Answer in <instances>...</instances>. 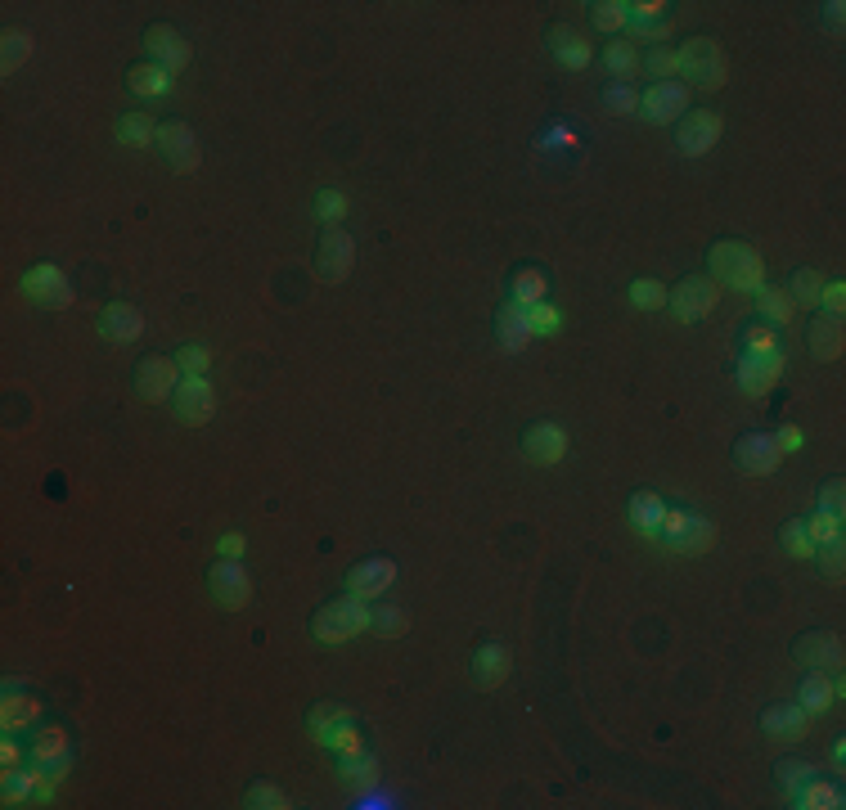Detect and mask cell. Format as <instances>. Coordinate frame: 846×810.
<instances>
[{
  "mask_svg": "<svg viewBox=\"0 0 846 810\" xmlns=\"http://www.w3.org/2000/svg\"><path fill=\"white\" fill-rule=\"evenodd\" d=\"M707 261H711V279H720V284L734 288V293H756V288H765V261L756 257L752 243L720 239V243H711Z\"/></svg>",
  "mask_w": 846,
  "mask_h": 810,
  "instance_id": "6da1fadb",
  "label": "cell"
},
{
  "mask_svg": "<svg viewBox=\"0 0 846 810\" xmlns=\"http://www.w3.org/2000/svg\"><path fill=\"white\" fill-rule=\"evenodd\" d=\"M369 617H374V612L365 608V599L347 590L342 599H329L320 612H315L311 635L320 639V644H347V639H356L360 630H369Z\"/></svg>",
  "mask_w": 846,
  "mask_h": 810,
  "instance_id": "7a4b0ae2",
  "label": "cell"
},
{
  "mask_svg": "<svg viewBox=\"0 0 846 810\" xmlns=\"http://www.w3.org/2000/svg\"><path fill=\"white\" fill-rule=\"evenodd\" d=\"M675 68H680V77L689 81V86L698 90H716L725 86V50H720L716 36H689V41L675 50Z\"/></svg>",
  "mask_w": 846,
  "mask_h": 810,
  "instance_id": "3957f363",
  "label": "cell"
},
{
  "mask_svg": "<svg viewBox=\"0 0 846 810\" xmlns=\"http://www.w3.org/2000/svg\"><path fill=\"white\" fill-rule=\"evenodd\" d=\"M351 266H356V243H351V234L342 230V225H324L320 243H315V275H320L324 284H342V279L351 275Z\"/></svg>",
  "mask_w": 846,
  "mask_h": 810,
  "instance_id": "277c9868",
  "label": "cell"
},
{
  "mask_svg": "<svg viewBox=\"0 0 846 810\" xmlns=\"http://www.w3.org/2000/svg\"><path fill=\"white\" fill-rule=\"evenodd\" d=\"M180 378H185V374H180L176 356H144L140 365L131 369V387H135V396H140V401H149V405L171 401V392H176Z\"/></svg>",
  "mask_w": 846,
  "mask_h": 810,
  "instance_id": "5b68a950",
  "label": "cell"
},
{
  "mask_svg": "<svg viewBox=\"0 0 846 810\" xmlns=\"http://www.w3.org/2000/svg\"><path fill=\"white\" fill-rule=\"evenodd\" d=\"M666 302H671L675 320L693 324V320H702V315H711V306L720 302V288L711 275H684L680 284H675V293H666Z\"/></svg>",
  "mask_w": 846,
  "mask_h": 810,
  "instance_id": "8992f818",
  "label": "cell"
},
{
  "mask_svg": "<svg viewBox=\"0 0 846 810\" xmlns=\"http://www.w3.org/2000/svg\"><path fill=\"white\" fill-rule=\"evenodd\" d=\"M720 131H725V117H720L716 108H693V113H684L680 126H675V144H680V153L698 158V153L716 149Z\"/></svg>",
  "mask_w": 846,
  "mask_h": 810,
  "instance_id": "52a82bcc",
  "label": "cell"
},
{
  "mask_svg": "<svg viewBox=\"0 0 846 810\" xmlns=\"http://www.w3.org/2000/svg\"><path fill=\"white\" fill-rule=\"evenodd\" d=\"M171 410H176V419L180 423H207L216 414V392H212V383H207L203 374H185L176 383V392H171Z\"/></svg>",
  "mask_w": 846,
  "mask_h": 810,
  "instance_id": "ba28073f",
  "label": "cell"
},
{
  "mask_svg": "<svg viewBox=\"0 0 846 810\" xmlns=\"http://www.w3.org/2000/svg\"><path fill=\"white\" fill-rule=\"evenodd\" d=\"M684 108H689V86L684 81H653V86L639 95V113H644V122L653 126H666L675 122V117H684Z\"/></svg>",
  "mask_w": 846,
  "mask_h": 810,
  "instance_id": "9c48e42d",
  "label": "cell"
},
{
  "mask_svg": "<svg viewBox=\"0 0 846 810\" xmlns=\"http://www.w3.org/2000/svg\"><path fill=\"white\" fill-rule=\"evenodd\" d=\"M23 293L32 297L36 306H45V311H59V306L72 302V284L63 279V270L54 266V261H36L32 270L23 275Z\"/></svg>",
  "mask_w": 846,
  "mask_h": 810,
  "instance_id": "30bf717a",
  "label": "cell"
},
{
  "mask_svg": "<svg viewBox=\"0 0 846 810\" xmlns=\"http://www.w3.org/2000/svg\"><path fill=\"white\" fill-rule=\"evenodd\" d=\"M207 585H212V594H216V603H221V608H243V603L252 599V576H248V567L234 563V558L212 563Z\"/></svg>",
  "mask_w": 846,
  "mask_h": 810,
  "instance_id": "8fae6325",
  "label": "cell"
},
{
  "mask_svg": "<svg viewBox=\"0 0 846 810\" xmlns=\"http://www.w3.org/2000/svg\"><path fill=\"white\" fill-rule=\"evenodd\" d=\"M153 144H158L162 162H167L171 171H194L198 167V140L185 122H162L158 135H153Z\"/></svg>",
  "mask_w": 846,
  "mask_h": 810,
  "instance_id": "7c38bea8",
  "label": "cell"
},
{
  "mask_svg": "<svg viewBox=\"0 0 846 810\" xmlns=\"http://www.w3.org/2000/svg\"><path fill=\"white\" fill-rule=\"evenodd\" d=\"M761 729L774 743H801L810 729V716L801 702H770V707L761 711Z\"/></svg>",
  "mask_w": 846,
  "mask_h": 810,
  "instance_id": "4fadbf2b",
  "label": "cell"
},
{
  "mask_svg": "<svg viewBox=\"0 0 846 810\" xmlns=\"http://www.w3.org/2000/svg\"><path fill=\"white\" fill-rule=\"evenodd\" d=\"M779 455H783V450L774 446L770 432H743V437L734 441V464L743 468L747 477H765V473H774Z\"/></svg>",
  "mask_w": 846,
  "mask_h": 810,
  "instance_id": "5bb4252c",
  "label": "cell"
},
{
  "mask_svg": "<svg viewBox=\"0 0 846 810\" xmlns=\"http://www.w3.org/2000/svg\"><path fill=\"white\" fill-rule=\"evenodd\" d=\"M792 657L810 671H837L842 666V639L828 635V630H806V635L792 644Z\"/></svg>",
  "mask_w": 846,
  "mask_h": 810,
  "instance_id": "9a60e30c",
  "label": "cell"
},
{
  "mask_svg": "<svg viewBox=\"0 0 846 810\" xmlns=\"http://www.w3.org/2000/svg\"><path fill=\"white\" fill-rule=\"evenodd\" d=\"M144 45H149V54H153V63L158 68H167V72H180L189 63V41H185V32H176L171 23H153L149 32H144Z\"/></svg>",
  "mask_w": 846,
  "mask_h": 810,
  "instance_id": "2e32d148",
  "label": "cell"
},
{
  "mask_svg": "<svg viewBox=\"0 0 846 810\" xmlns=\"http://www.w3.org/2000/svg\"><path fill=\"white\" fill-rule=\"evenodd\" d=\"M392 581H396V563H392V558H383V554L360 558V563H351V572H347V590L360 594V599L383 594Z\"/></svg>",
  "mask_w": 846,
  "mask_h": 810,
  "instance_id": "e0dca14e",
  "label": "cell"
},
{
  "mask_svg": "<svg viewBox=\"0 0 846 810\" xmlns=\"http://www.w3.org/2000/svg\"><path fill=\"white\" fill-rule=\"evenodd\" d=\"M522 455L545 468L558 464V459L567 455V432L558 428V423H531V428L522 432Z\"/></svg>",
  "mask_w": 846,
  "mask_h": 810,
  "instance_id": "ac0fdd59",
  "label": "cell"
},
{
  "mask_svg": "<svg viewBox=\"0 0 846 810\" xmlns=\"http://www.w3.org/2000/svg\"><path fill=\"white\" fill-rule=\"evenodd\" d=\"M50 792L54 788L45 783V770H23V765L5 770V783H0V797H5V806H27V801H36V806H41Z\"/></svg>",
  "mask_w": 846,
  "mask_h": 810,
  "instance_id": "d6986e66",
  "label": "cell"
},
{
  "mask_svg": "<svg viewBox=\"0 0 846 810\" xmlns=\"http://www.w3.org/2000/svg\"><path fill=\"white\" fill-rule=\"evenodd\" d=\"M806 347L815 360H837L846 347L842 338V315H828V311H815V320L806 324Z\"/></svg>",
  "mask_w": 846,
  "mask_h": 810,
  "instance_id": "ffe728a7",
  "label": "cell"
},
{
  "mask_svg": "<svg viewBox=\"0 0 846 810\" xmlns=\"http://www.w3.org/2000/svg\"><path fill=\"white\" fill-rule=\"evenodd\" d=\"M95 324H99V333H104L108 342H117V347H126V342H135L144 333V315L135 311V306H126V302L104 306Z\"/></svg>",
  "mask_w": 846,
  "mask_h": 810,
  "instance_id": "44dd1931",
  "label": "cell"
},
{
  "mask_svg": "<svg viewBox=\"0 0 846 810\" xmlns=\"http://www.w3.org/2000/svg\"><path fill=\"white\" fill-rule=\"evenodd\" d=\"M545 41H549V54H554L563 68H585V63L594 59V50H590V41H585L576 27H567V23H554L545 32Z\"/></svg>",
  "mask_w": 846,
  "mask_h": 810,
  "instance_id": "7402d4cb",
  "label": "cell"
},
{
  "mask_svg": "<svg viewBox=\"0 0 846 810\" xmlns=\"http://www.w3.org/2000/svg\"><path fill=\"white\" fill-rule=\"evenodd\" d=\"M779 374H783V351L779 356H747L743 365H738V387H743L747 396H765L779 383Z\"/></svg>",
  "mask_w": 846,
  "mask_h": 810,
  "instance_id": "603a6c76",
  "label": "cell"
},
{
  "mask_svg": "<svg viewBox=\"0 0 846 810\" xmlns=\"http://www.w3.org/2000/svg\"><path fill=\"white\" fill-rule=\"evenodd\" d=\"M720 540V531H716V522H707V518H698V513H689L684 518V527L675 531L666 545L675 549V554H684V558H698V554H707L711 545Z\"/></svg>",
  "mask_w": 846,
  "mask_h": 810,
  "instance_id": "cb8c5ba5",
  "label": "cell"
},
{
  "mask_svg": "<svg viewBox=\"0 0 846 810\" xmlns=\"http://www.w3.org/2000/svg\"><path fill=\"white\" fill-rule=\"evenodd\" d=\"M495 338H500L504 351H522L536 333H531V320H527V306L518 302H504L500 311H495Z\"/></svg>",
  "mask_w": 846,
  "mask_h": 810,
  "instance_id": "d4e9b609",
  "label": "cell"
},
{
  "mask_svg": "<svg viewBox=\"0 0 846 810\" xmlns=\"http://www.w3.org/2000/svg\"><path fill=\"white\" fill-rule=\"evenodd\" d=\"M509 671H513V657H509V648L504 644H482L473 653V680L482 684V689H495V684H504L509 680Z\"/></svg>",
  "mask_w": 846,
  "mask_h": 810,
  "instance_id": "484cf974",
  "label": "cell"
},
{
  "mask_svg": "<svg viewBox=\"0 0 846 810\" xmlns=\"http://www.w3.org/2000/svg\"><path fill=\"white\" fill-rule=\"evenodd\" d=\"M837 693H842L837 680H828L824 671H806V680H801V689H797V702L806 707V716H824L837 702Z\"/></svg>",
  "mask_w": 846,
  "mask_h": 810,
  "instance_id": "4316f807",
  "label": "cell"
},
{
  "mask_svg": "<svg viewBox=\"0 0 846 810\" xmlns=\"http://www.w3.org/2000/svg\"><path fill=\"white\" fill-rule=\"evenodd\" d=\"M32 761L36 765H54L68 761V729L63 725H41L32 734Z\"/></svg>",
  "mask_w": 846,
  "mask_h": 810,
  "instance_id": "83f0119b",
  "label": "cell"
},
{
  "mask_svg": "<svg viewBox=\"0 0 846 810\" xmlns=\"http://www.w3.org/2000/svg\"><path fill=\"white\" fill-rule=\"evenodd\" d=\"M36 716H41V702L27 698V693H5V702H0V729H5V734L27 729Z\"/></svg>",
  "mask_w": 846,
  "mask_h": 810,
  "instance_id": "f1b7e54d",
  "label": "cell"
},
{
  "mask_svg": "<svg viewBox=\"0 0 846 810\" xmlns=\"http://www.w3.org/2000/svg\"><path fill=\"white\" fill-rule=\"evenodd\" d=\"M792 806H801V810H837V806H842V788L828 783V779H819V774H810L806 788L792 797Z\"/></svg>",
  "mask_w": 846,
  "mask_h": 810,
  "instance_id": "f546056e",
  "label": "cell"
},
{
  "mask_svg": "<svg viewBox=\"0 0 846 810\" xmlns=\"http://www.w3.org/2000/svg\"><path fill=\"white\" fill-rule=\"evenodd\" d=\"M126 86H131L135 95L158 99V95H167V90H171V72L158 68V63H135V68H126Z\"/></svg>",
  "mask_w": 846,
  "mask_h": 810,
  "instance_id": "4dcf8cb0",
  "label": "cell"
},
{
  "mask_svg": "<svg viewBox=\"0 0 846 810\" xmlns=\"http://www.w3.org/2000/svg\"><path fill=\"white\" fill-rule=\"evenodd\" d=\"M626 509H630V527L644 531V536H653L657 522H662V513H666V504H662V495H653V491H635Z\"/></svg>",
  "mask_w": 846,
  "mask_h": 810,
  "instance_id": "1f68e13d",
  "label": "cell"
},
{
  "mask_svg": "<svg viewBox=\"0 0 846 810\" xmlns=\"http://www.w3.org/2000/svg\"><path fill=\"white\" fill-rule=\"evenodd\" d=\"M342 720H351L347 702H315V707L306 711V734H311L315 743H324V738H329V729L342 725Z\"/></svg>",
  "mask_w": 846,
  "mask_h": 810,
  "instance_id": "d6a6232c",
  "label": "cell"
},
{
  "mask_svg": "<svg viewBox=\"0 0 846 810\" xmlns=\"http://www.w3.org/2000/svg\"><path fill=\"white\" fill-rule=\"evenodd\" d=\"M756 311L765 315V324L783 329V324H792V315H797V302H792L783 288H756Z\"/></svg>",
  "mask_w": 846,
  "mask_h": 810,
  "instance_id": "836d02e7",
  "label": "cell"
},
{
  "mask_svg": "<svg viewBox=\"0 0 846 810\" xmlns=\"http://www.w3.org/2000/svg\"><path fill=\"white\" fill-rule=\"evenodd\" d=\"M545 293H549V284H545V275H540L536 266L518 270V275H513V284H509V302H518V306L545 302Z\"/></svg>",
  "mask_w": 846,
  "mask_h": 810,
  "instance_id": "e575fe53",
  "label": "cell"
},
{
  "mask_svg": "<svg viewBox=\"0 0 846 810\" xmlns=\"http://www.w3.org/2000/svg\"><path fill=\"white\" fill-rule=\"evenodd\" d=\"M153 135H158V126L149 122V113H122L117 117V140H122L126 149H144V144H153Z\"/></svg>",
  "mask_w": 846,
  "mask_h": 810,
  "instance_id": "d590c367",
  "label": "cell"
},
{
  "mask_svg": "<svg viewBox=\"0 0 846 810\" xmlns=\"http://www.w3.org/2000/svg\"><path fill=\"white\" fill-rule=\"evenodd\" d=\"M243 806H248V810H284V806H293V801H288V792L279 788V783L257 779V783L243 788Z\"/></svg>",
  "mask_w": 846,
  "mask_h": 810,
  "instance_id": "8d00e7d4",
  "label": "cell"
},
{
  "mask_svg": "<svg viewBox=\"0 0 846 810\" xmlns=\"http://www.w3.org/2000/svg\"><path fill=\"white\" fill-rule=\"evenodd\" d=\"M32 59V36L27 32H5V41H0V72H18L23 63Z\"/></svg>",
  "mask_w": 846,
  "mask_h": 810,
  "instance_id": "74e56055",
  "label": "cell"
},
{
  "mask_svg": "<svg viewBox=\"0 0 846 810\" xmlns=\"http://www.w3.org/2000/svg\"><path fill=\"white\" fill-rule=\"evenodd\" d=\"M603 63H608V72L612 77H635L639 72V50L630 41H612V45H603Z\"/></svg>",
  "mask_w": 846,
  "mask_h": 810,
  "instance_id": "f35d334b",
  "label": "cell"
},
{
  "mask_svg": "<svg viewBox=\"0 0 846 810\" xmlns=\"http://www.w3.org/2000/svg\"><path fill=\"white\" fill-rule=\"evenodd\" d=\"M810 774H815V765H810V761H797V756H788V761L774 765V783H779V788L788 792V797H797V792L806 788Z\"/></svg>",
  "mask_w": 846,
  "mask_h": 810,
  "instance_id": "ab89813d",
  "label": "cell"
},
{
  "mask_svg": "<svg viewBox=\"0 0 846 810\" xmlns=\"http://www.w3.org/2000/svg\"><path fill=\"white\" fill-rule=\"evenodd\" d=\"M743 342H747V356H779V333H774V324H765V320L747 324Z\"/></svg>",
  "mask_w": 846,
  "mask_h": 810,
  "instance_id": "60d3db41",
  "label": "cell"
},
{
  "mask_svg": "<svg viewBox=\"0 0 846 810\" xmlns=\"http://www.w3.org/2000/svg\"><path fill=\"white\" fill-rule=\"evenodd\" d=\"M369 630H374V635H383V639H396V635H405V630H410V617H405V608H396V603H383V608L369 617Z\"/></svg>",
  "mask_w": 846,
  "mask_h": 810,
  "instance_id": "b9f144b4",
  "label": "cell"
},
{
  "mask_svg": "<svg viewBox=\"0 0 846 810\" xmlns=\"http://www.w3.org/2000/svg\"><path fill=\"white\" fill-rule=\"evenodd\" d=\"M819 288H824V279H819V270H810V266H801L797 275H792V284H788V297L797 306H819Z\"/></svg>",
  "mask_w": 846,
  "mask_h": 810,
  "instance_id": "7bdbcfd3",
  "label": "cell"
},
{
  "mask_svg": "<svg viewBox=\"0 0 846 810\" xmlns=\"http://www.w3.org/2000/svg\"><path fill=\"white\" fill-rule=\"evenodd\" d=\"M806 536H810V545H828V540H842V518H837V513L815 509V513L806 518Z\"/></svg>",
  "mask_w": 846,
  "mask_h": 810,
  "instance_id": "ee69618b",
  "label": "cell"
},
{
  "mask_svg": "<svg viewBox=\"0 0 846 810\" xmlns=\"http://www.w3.org/2000/svg\"><path fill=\"white\" fill-rule=\"evenodd\" d=\"M342 783H351V788H369V783H378V765H374V756H347L342 761Z\"/></svg>",
  "mask_w": 846,
  "mask_h": 810,
  "instance_id": "f6af8a7d",
  "label": "cell"
},
{
  "mask_svg": "<svg viewBox=\"0 0 846 810\" xmlns=\"http://www.w3.org/2000/svg\"><path fill=\"white\" fill-rule=\"evenodd\" d=\"M324 743H329L333 752L342 756V761H347V756H360V752H365V743H360V729L351 725V720H342V725H333Z\"/></svg>",
  "mask_w": 846,
  "mask_h": 810,
  "instance_id": "bcb514c9",
  "label": "cell"
},
{
  "mask_svg": "<svg viewBox=\"0 0 846 810\" xmlns=\"http://www.w3.org/2000/svg\"><path fill=\"white\" fill-rule=\"evenodd\" d=\"M590 23L599 27V32H617V27L626 23V5H621V0H594V5H590Z\"/></svg>",
  "mask_w": 846,
  "mask_h": 810,
  "instance_id": "7dc6e473",
  "label": "cell"
},
{
  "mask_svg": "<svg viewBox=\"0 0 846 810\" xmlns=\"http://www.w3.org/2000/svg\"><path fill=\"white\" fill-rule=\"evenodd\" d=\"M779 545L788 549L792 558H810V554H815V545H810V536H806V522H783V527H779Z\"/></svg>",
  "mask_w": 846,
  "mask_h": 810,
  "instance_id": "c3c4849f",
  "label": "cell"
},
{
  "mask_svg": "<svg viewBox=\"0 0 846 810\" xmlns=\"http://www.w3.org/2000/svg\"><path fill=\"white\" fill-rule=\"evenodd\" d=\"M315 216H320L324 225H338L342 216H347V198H342V189H320V194H315Z\"/></svg>",
  "mask_w": 846,
  "mask_h": 810,
  "instance_id": "681fc988",
  "label": "cell"
},
{
  "mask_svg": "<svg viewBox=\"0 0 846 810\" xmlns=\"http://www.w3.org/2000/svg\"><path fill=\"white\" fill-rule=\"evenodd\" d=\"M630 302H635L639 311H657V306H666V288L657 284V279H635V284H630Z\"/></svg>",
  "mask_w": 846,
  "mask_h": 810,
  "instance_id": "f907efd6",
  "label": "cell"
},
{
  "mask_svg": "<svg viewBox=\"0 0 846 810\" xmlns=\"http://www.w3.org/2000/svg\"><path fill=\"white\" fill-rule=\"evenodd\" d=\"M644 63H648V72H653L657 81H671L675 72H680V68H675V50H666V45H653V50L644 54Z\"/></svg>",
  "mask_w": 846,
  "mask_h": 810,
  "instance_id": "816d5d0a",
  "label": "cell"
},
{
  "mask_svg": "<svg viewBox=\"0 0 846 810\" xmlns=\"http://www.w3.org/2000/svg\"><path fill=\"white\" fill-rule=\"evenodd\" d=\"M176 365H180V374H203V369L212 365V351L198 347V342H189V347L176 351Z\"/></svg>",
  "mask_w": 846,
  "mask_h": 810,
  "instance_id": "f5cc1de1",
  "label": "cell"
},
{
  "mask_svg": "<svg viewBox=\"0 0 846 810\" xmlns=\"http://www.w3.org/2000/svg\"><path fill=\"white\" fill-rule=\"evenodd\" d=\"M810 558H819V572L824 576H842V540H828V545H815V554Z\"/></svg>",
  "mask_w": 846,
  "mask_h": 810,
  "instance_id": "db71d44e",
  "label": "cell"
},
{
  "mask_svg": "<svg viewBox=\"0 0 846 810\" xmlns=\"http://www.w3.org/2000/svg\"><path fill=\"white\" fill-rule=\"evenodd\" d=\"M527 320H531V333H554L558 324H563V315L549 302H536V306H527Z\"/></svg>",
  "mask_w": 846,
  "mask_h": 810,
  "instance_id": "11a10c76",
  "label": "cell"
},
{
  "mask_svg": "<svg viewBox=\"0 0 846 810\" xmlns=\"http://www.w3.org/2000/svg\"><path fill=\"white\" fill-rule=\"evenodd\" d=\"M842 500H846V491H842V477H828V482H824V491H819V500H815V509H824V513H837V518H842Z\"/></svg>",
  "mask_w": 846,
  "mask_h": 810,
  "instance_id": "9f6ffc18",
  "label": "cell"
},
{
  "mask_svg": "<svg viewBox=\"0 0 846 810\" xmlns=\"http://www.w3.org/2000/svg\"><path fill=\"white\" fill-rule=\"evenodd\" d=\"M819 306H824L828 315H842V306H846V284H842V279H833V284L819 288Z\"/></svg>",
  "mask_w": 846,
  "mask_h": 810,
  "instance_id": "6f0895ef",
  "label": "cell"
},
{
  "mask_svg": "<svg viewBox=\"0 0 846 810\" xmlns=\"http://www.w3.org/2000/svg\"><path fill=\"white\" fill-rule=\"evenodd\" d=\"M774 446H779V450H801V428H797V423H783L779 437H774Z\"/></svg>",
  "mask_w": 846,
  "mask_h": 810,
  "instance_id": "680465c9",
  "label": "cell"
},
{
  "mask_svg": "<svg viewBox=\"0 0 846 810\" xmlns=\"http://www.w3.org/2000/svg\"><path fill=\"white\" fill-rule=\"evenodd\" d=\"M0 761H5V770H14V765L23 761V752H18L14 734H5V743H0Z\"/></svg>",
  "mask_w": 846,
  "mask_h": 810,
  "instance_id": "91938a15",
  "label": "cell"
},
{
  "mask_svg": "<svg viewBox=\"0 0 846 810\" xmlns=\"http://www.w3.org/2000/svg\"><path fill=\"white\" fill-rule=\"evenodd\" d=\"M842 9H846V5H837V0H833V5H824V23H828V32H842Z\"/></svg>",
  "mask_w": 846,
  "mask_h": 810,
  "instance_id": "94428289",
  "label": "cell"
},
{
  "mask_svg": "<svg viewBox=\"0 0 846 810\" xmlns=\"http://www.w3.org/2000/svg\"><path fill=\"white\" fill-rule=\"evenodd\" d=\"M243 549H248V540H243V536H225V540H221V554H225V558H239Z\"/></svg>",
  "mask_w": 846,
  "mask_h": 810,
  "instance_id": "6125c7cd",
  "label": "cell"
},
{
  "mask_svg": "<svg viewBox=\"0 0 846 810\" xmlns=\"http://www.w3.org/2000/svg\"><path fill=\"white\" fill-rule=\"evenodd\" d=\"M608 104H612V108H630V95H626V90H612Z\"/></svg>",
  "mask_w": 846,
  "mask_h": 810,
  "instance_id": "be15d7a7",
  "label": "cell"
}]
</instances>
